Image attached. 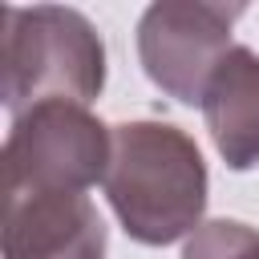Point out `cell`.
<instances>
[{
  "label": "cell",
  "instance_id": "cell-1",
  "mask_svg": "<svg viewBox=\"0 0 259 259\" xmlns=\"http://www.w3.org/2000/svg\"><path fill=\"white\" fill-rule=\"evenodd\" d=\"M117 223L142 247L190 239L206 214V162L198 142L158 117L113 125V158L101 182Z\"/></svg>",
  "mask_w": 259,
  "mask_h": 259
},
{
  "label": "cell",
  "instance_id": "cell-2",
  "mask_svg": "<svg viewBox=\"0 0 259 259\" xmlns=\"http://www.w3.org/2000/svg\"><path fill=\"white\" fill-rule=\"evenodd\" d=\"M0 97L16 117L40 101L89 105L105 89V40L77 8L32 4L4 8Z\"/></svg>",
  "mask_w": 259,
  "mask_h": 259
},
{
  "label": "cell",
  "instance_id": "cell-3",
  "mask_svg": "<svg viewBox=\"0 0 259 259\" xmlns=\"http://www.w3.org/2000/svg\"><path fill=\"white\" fill-rule=\"evenodd\" d=\"M113 125L73 101H40L4 138V194H85L105 182Z\"/></svg>",
  "mask_w": 259,
  "mask_h": 259
},
{
  "label": "cell",
  "instance_id": "cell-4",
  "mask_svg": "<svg viewBox=\"0 0 259 259\" xmlns=\"http://www.w3.org/2000/svg\"><path fill=\"white\" fill-rule=\"evenodd\" d=\"M247 4L158 0L138 20V61L146 77L178 105H202L219 61L235 49L231 28Z\"/></svg>",
  "mask_w": 259,
  "mask_h": 259
},
{
  "label": "cell",
  "instance_id": "cell-5",
  "mask_svg": "<svg viewBox=\"0 0 259 259\" xmlns=\"http://www.w3.org/2000/svg\"><path fill=\"white\" fill-rule=\"evenodd\" d=\"M4 259H105L89 194H4Z\"/></svg>",
  "mask_w": 259,
  "mask_h": 259
},
{
  "label": "cell",
  "instance_id": "cell-6",
  "mask_svg": "<svg viewBox=\"0 0 259 259\" xmlns=\"http://www.w3.org/2000/svg\"><path fill=\"white\" fill-rule=\"evenodd\" d=\"M198 109L206 117L219 158L231 170H255L259 166V53L235 45L219 61Z\"/></svg>",
  "mask_w": 259,
  "mask_h": 259
},
{
  "label": "cell",
  "instance_id": "cell-7",
  "mask_svg": "<svg viewBox=\"0 0 259 259\" xmlns=\"http://www.w3.org/2000/svg\"><path fill=\"white\" fill-rule=\"evenodd\" d=\"M182 259H259V231L239 219H210L186 239Z\"/></svg>",
  "mask_w": 259,
  "mask_h": 259
}]
</instances>
